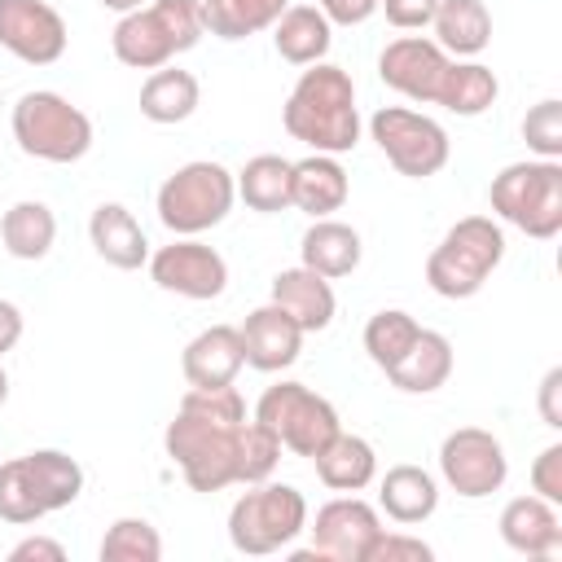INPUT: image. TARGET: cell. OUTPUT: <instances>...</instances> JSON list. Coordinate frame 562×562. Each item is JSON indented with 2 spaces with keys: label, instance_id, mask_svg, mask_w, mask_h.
I'll list each match as a JSON object with an SVG mask.
<instances>
[{
  "label": "cell",
  "instance_id": "obj_1",
  "mask_svg": "<svg viewBox=\"0 0 562 562\" xmlns=\"http://www.w3.org/2000/svg\"><path fill=\"white\" fill-rule=\"evenodd\" d=\"M246 422L237 386H189L180 395L176 417L162 430V448L193 492H224L237 483V439Z\"/></svg>",
  "mask_w": 562,
  "mask_h": 562
},
{
  "label": "cell",
  "instance_id": "obj_2",
  "mask_svg": "<svg viewBox=\"0 0 562 562\" xmlns=\"http://www.w3.org/2000/svg\"><path fill=\"white\" fill-rule=\"evenodd\" d=\"M281 123L294 140H303L312 154H351L360 145V110H356V83L334 61H312L294 79Z\"/></svg>",
  "mask_w": 562,
  "mask_h": 562
},
{
  "label": "cell",
  "instance_id": "obj_3",
  "mask_svg": "<svg viewBox=\"0 0 562 562\" xmlns=\"http://www.w3.org/2000/svg\"><path fill=\"white\" fill-rule=\"evenodd\" d=\"M206 35L202 4L198 0H145L132 13H119L110 31V48L132 70H158L171 66L180 53L198 48Z\"/></svg>",
  "mask_w": 562,
  "mask_h": 562
},
{
  "label": "cell",
  "instance_id": "obj_4",
  "mask_svg": "<svg viewBox=\"0 0 562 562\" xmlns=\"http://www.w3.org/2000/svg\"><path fill=\"white\" fill-rule=\"evenodd\" d=\"M492 215L514 224L536 241L562 233V158H522L492 176L487 184Z\"/></svg>",
  "mask_w": 562,
  "mask_h": 562
},
{
  "label": "cell",
  "instance_id": "obj_5",
  "mask_svg": "<svg viewBox=\"0 0 562 562\" xmlns=\"http://www.w3.org/2000/svg\"><path fill=\"white\" fill-rule=\"evenodd\" d=\"M505 259V228L492 215L457 220L426 255V285L439 299H474Z\"/></svg>",
  "mask_w": 562,
  "mask_h": 562
},
{
  "label": "cell",
  "instance_id": "obj_6",
  "mask_svg": "<svg viewBox=\"0 0 562 562\" xmlns=\"http://www.w3.org/2000/svg\"><path fill=\"white\" fill-rule=\"evenodd\" d=\"M237 202V180L224 162L211 158H193L184 167H176L154 198V211L162 220V228H171L176 237H202L206 228L224 224L228 211Z\"/></svg>",
  "mask_w": 562,
  "mask_h": 562
},
{
  "label": "cell",
  "instance_id": "obj_7",
  "mask_svg": "<svg viewBox=\"0 0 562 562\" xmlns=\"http://www.w3.org/2000/svg\"><path fill=\"white\" fill-rule=\"evenodd\" d=\"M307 531V501L294 483H246V492L228 509V540L246 558H268L290 549Z\"/></svg>",
  "mask_w": 562,
  "mask_h": 562
},
{
  "label": "cell",
  "instance_id": "obj_8",
  "mask_svg": "<svg viewBox=\"0 0 562 562\" xmlns=\"http://www.w3.org/2000/svg\"><path fill=\"white\" fill-rule=\"evenodd\" d=\"M13 140L26 158H40V162H79L88 149H92V119L70 105V97L53 92V88H35V92H22L13 114Z\"/></svg>",
  "mask_w": 562,
  "mask_h": 562
},
{
  "label": "cell",
  "instance_id": "obj_9",
  "mask_svg": "<svg viewBox=\"0 0 562 562\" xmlns=\"http://www.w3.org/2000/svg\"><path fill=\"white\" fill-rule=\"evenodd\" d=\"M369 136L378 140L382 158L400 176H408V180H430L452 158V140H448L443 123L430 119V114H422V110H408V105H382V110H373Z\"/></svg>",
  "mask_w": 562,
  "mask_h": 562
},
{
  "label": "cell",
  "instance_id": "obj_10",
  "mask_svg": "<svg viewBox=\"0 0 562 562\" xmlns=\"http://www.w3.org/2000/svg\"><path fill=\"white\" fill-rule=\"evenodd\" d=\"M255 422L268 426L294 457H316L342 430L338 408L303 382H272L255 404Z\"/></svg>",
  "mask_w": 562,
  "mask_h": 562
},
{
  "label": "cell",
  "instance_id": "obj_11",
  "mask_svg": "<svg viewBox=\"0 0 562 562\" xmlns=\"http://www.w3.org/2000/svg\"><path fill=\"white\" fill-rule=\"evenodd\" d=\"M439 479L465 501H483V496L501 492L505 479H509L505 443L483 426L448 430L443 443H439Z\"/></svg>",
  "mask_w": 562,
  "mask_h": 562
},
{
  "label": "cell",
  "instance_id": "obj_12",
  "mask_svg": "<svg viewBox=\"0 0 562 562\" xmlns=\"http://www.w3.org/2000/svg\"><path fill=\"white\" fill-rule=\"evenodd\" d=\"M307 531H312V549L290 553L294 562H364L373 536L382 531V514L378 505L351 492V496L325 501Z\"/></svg>",
  "mask_w": 562,
  "mask_h": 562
},
{
  "label": "cell",
  "instance_id": "obj_13",
  "mask_svg": "<svg viewBox=\"0 0 562 562\" xmlns=\"http://www.w3.org/2000/svg\"><path fill=\"white\" fill-rule=\"evenodd\" d=\"M149 277L158 290L167 294H180V299H193V303H206V299H220L228 290V263L215 246L198 241V237H176L171 246H158L149 255Z\"/></svg>",
  "mask_w": 562,
  "mask_h": 562
},
{
  "label": "cell",
  "instance_id": "obj_14",
  "mask_svg": "<svg viewBox=\"0 0 562 562\" xmlns=\"http://www.w3.org/2000/svg\"><path fill=\"white\" fill-rule=\"evenodd\" d=\"M66 18L48 0H0V48L26 66H53L66 53Z\"/></svg>",
  "mask_w": 562,
  "mask_h": 562
},
{
  "label": "cell",
  "instance_id": "obj_15",
  "mask_svg": "<svg viewBox=\"0 0 562 562\" xmlns=\"http://www.w3.org/2000/svg\"><path fill=\"white\" fill-rule=\"evenodd\" d=\"M448 61L452 57L435 40H426V35H400V40H391L378 53V79L391 92H400V97H408L417 105H435Z\"/></svg>",
  "mask_w": 562,
  "mask_h": 562
},
{
  "label": "cell",
  "instance_id": "obj_16",
  "mask_svg": "<svg viewBox=\"0 0 562 562\" xmlns=\"http://www.w3.org/2000/svg\"><path fill=\"white\" fill-rule=\"evenodd\" d=\"M237 334H241V356H246V364L250 369H259V373H281V369H290L294 360H299V351H303V329H299V321L285 312V307H277L272 299L268 303H259L241 325H237Z\"/></svg>",
  "mask_w": 562,
  "mask_h": 562
},
{
  "label": "cell",
  "instance_id": "obj_17",
  "mask_svg": "<svg viewBox=\"0 0 562 562\" xmlns=\"http://www.w3.org/2000/svg\"><path fill=\"white\" fill-rule=\"evenodd\" d=\"M501 540L514 549V553H522V558H536V562H544V558H553L558 549H562V518H558V505L553 501H544V496H536V492H527V496H514L505 509H501Z\"/></svg>",
  "mask_w": 562,
  "mask_h": 562
},
{
  "label": "cell",
  "instance_id": "obj_18",
  "mask_svg": "<svg viewBox=\"0 0 562 562\" xmlns=\"http://www.w3.org/2000/svg\"><path fill=\"white\" fill-rule=\"evenodd\" d=\"M241 369H246V356H241L237 325H211L184 342L180 373L189 386H233Z\"/></svg>",
  "mask_w": 562,
  "mask_h": 562
},
{
  "label": "cell",
  "instance_id": "obj_19",
  "mask_svg": "<svg viewBox=\"0 0 562 562\" xmlns=\"http://www.w3.org/2000/svg\"><path fill=\"white\" fill-rule=\"evenodd\" d=\"M88 241L119 272H136L140 263H149V237L123 202H101L88 215Z\"/></svg>",
  "mask_w": 562,
  "mask_h": 562
},
{
  "label": "cell",
  "instance_id": "obj_20",
  "mask_svg": "<svg viewBox=\"0 0 562 562\" xmlns=\"http://www.w3.org/2000/svg\"><path fill=\"white\" fill-rule=\"evenodd\" d=\"M272 303L285 307L303 334H321L334 325V312H338V299H334V285L329 277L312 272V268H281L272 277Z\"/></svg>",
  "mask_w": 562,
  "mask_h": 562
},
{
  "label": "cell",
  "instance_id": "obj_21",
  "mask_svg": "<svg viewBox=\"0 0 562 562\" xmlns=\"http://www.w3.org/2000/svg\"><path fill=\"white\" fill-rule=\"evenodd\" d=\"M378 509L400 527H417L439 509V479L413 461L391 465L378 479Z\"/></svg>",
  "mask_w": 562,
  "mask_h": 562
},
{
  "label": "cell",
  "instance_id": "obj_22",
  "mask_svg": "<svg viewBox=\"0 0 562 562\" xmlns=\"http://www.w3.org/2000/svg\"><path fill=\"white\" fill-rule=\"evenodd\" d=\"M347 193H351V180L334 154H307L294 162V180H290V206L294 211L325 220V215L342 211Z\"/></svg>",
  "mask_w": 562,
  "mask_h": 562
},
{
  "label": "cell",
  "instance_id": "obj_23",
  "mask_svg": "<svg viewBox=\"0 0 562 562\" xmlns=\"http://www.w3.org/2000/svg\"><path fill=\"white\" fill-rule=\"evenodd\" d=\"M360 259H364L360 233L351 224H342V220H329V215L325 220H312V228L299 241V263L312 268V272H321V277H329V281L351 277L360 268Z\"/></svg>",
  "mask_w": 562,
  "mask_h": 562
},
{
  "label": "cell",
  "instance_id": "obj_24",
  "mask_svg": "<svg viewBox=\"0 0 562 562\" xmlns=\"http://www.w3.org/2000/svg\"><path fill=\"white\" fill-rule=\"evenodd\" d=\"M430 31L448 57H479L492 44V13L483 0H439Z\"/></svg>",
  "mask_w": 562,
  "mask_h": 562
},
{
  "label": "cell",
  "instance_id": "obj_25",
  "mask_svg": "<svg viewBox=\"0 0 562 562\" xmlns=\"http://www.w3.org/2000/svg\"><path fill=\"white\" fill-rule=\"evenodd\" d=\"M272 44H277L281 61L312 66V61H325V53L334 44V26H329V18L316 4H290L272 22Z\"/></svg>",
  "mask_w": 562,
  "mask_h": 562
},
{
  "label": "cell",
  "instance_id": "obj_26",
  "mask_svg": "<svg viewBox=\"0 0 562 562\" xmlns=\"http://www.w3.org/2000/svg\"><path fill=\"white\" fill-rule=\"evenodd\" d=\"M312 461H316V479L329 492H360V487H369L378 479V452H373V443L360 439V435H347V430H338Z\"/></svg>",
  "mask_w": 562,
  "mask_h": 562
},
{
  "label": "cell",
  "instance_id": "obj_27",
  "mask_svg": "<svg viewBox=\"0 0 562 562\" xmlns=\"http://www.w3.org/2000/svg\"><path fill=\"white\" fill-rule=\"evenodd\" d=\"M391 386L408 391V395H430L452 378V342L439 329H422L413 338V347L404 351V360L395 369H386Z\"/></svg>",
  "mask_w": 562,
  "mask_h": 562
},
{
  "label": "cell",
  "instance_id": "obj_28",
  "mask_svg": "<svg viewBox=\"0 0 562 562\" xmlns=\"http://www.w3.org/2000/svg\"><path fill=\"white\" fill-rule=\"evenodd\" d=\"M496 97H501V83H496L492 66H483L474 57H452L448 70H443L435 105H443L457 119H479L483 110L496 105Z\"/></svg>",
  "mask_w": 562,
  "mask_h": 562
},
{
  "label": "cell",
  "instance_id": "obj_29",
  "mask_svg": "<svg viewBox=\"0 0 562 562\" xmlns=\"http://www.w3.org/2000/svg\"><path fill=\"white\" fill-rule=\"evenodd\" d=\"M0 241H4V250H9L13 259H22V263L44 259V255L53 250V241H57V215H53V206L40 202V198L13 202V206L0 215Z\"/></svg>",
  "mask_w": 562,
  "mask_h": 562
},
{
  "label": "cell",
  "instance_id": "obj_30",
  "mask_svg": "<svg viewBox=\"0 0 562 562\" xmlns=\"http://www.w3.org/2000/svg\"><path fill=\"white\" fill-rule=\"evenodd\" d=\"M202 101V88H198V75L180 70V66H158L149 70V79L140 83V114L158 127H171V123H184Z\"/></svg>",
  "mask_w": 562,
  "mask_h": 562
},
{
  "label": "cell",
  "instance_id": "obj_31",
  "mask_svg": "<svg viewBox=\"0 0 562 562\" xmlns=\"http://www.w3.org/2000/svg\"><path fill=\"white\" fill-rule=\"evenodd\" d=\"M22 465L31 474V487L40 496L44 514H57V509H66V505L79 501V492H83V465L70 452H61V448H35V452L22 457Z\"/></svg>",
  "mask_w": 562,
  "mask_h": 562
},
{
  "label": "cell",
  "instance_id": "obj_32",
  "mask_svg": "<svg viewBox=\"0 0 562 562\" xmlns=\"http://www.w3.org/2000/svg\"><path fill=\"white\" fill-rule=\"evenodd\" d=\"M237 180V198L259 211V215H277L290 211V180H294V162L281 154H255L246 158V167L233 176Z\"/></svg>",
  "mask_w": 562,
  "mask_h": 562
},
{
  "label": "cell",
  "instance_id": "obj_33",
  "mask_svg": "<svg viewBox=\"0 0 562 562\" xmlns=\"http://www.w3.org/2000/svg\"><path fill=\"white\" fill-rule=\"evenodd\" d=\"M198 4H202V26L228 44L272 31V22L290 9V0H198Z\"/></svg>",
  "mask_w": 562,
  "mask_h": 562
},
{
  "label": "cell",
  "instance_id": "obj_34",
  "mask_svg": "<svg viewBox=\"0 0 562 562\" xmlns=\"http://www.w3.org/2000/svg\"><path fill=\"white\" fill-rule=\"evenodd\" d=\"M417 334H422L417 316H408L404 307H382V312H373L369 325H364V351H369V360L386 373V369H395V364L404 360V351L413 347Z\"/></svg>",
  "mask_w": 562,
  "mask_h": 562
},
{
  "label": "cell",
  "instance_id": "obj_35",
  "mask_svg": "<svg viewBox=\"0 0 562 562\" xmlns=\"http://www.w3.org/2000/svg\"><path fill=\"white\" fill-rule=\"evenodd\" d=\"M101 562H158L162 558V536L149 518H114L101 536Z\"/></svg>",
  "mask_w": 562,
  "mask_h": 562
},
{
  "label": "cell",
  "instance_id": "obj_36",
  "mask_svg": "<svg viewBox=\"0 0 562 562\" xmlns=\"http://www.w3.org/2000/svg\"><path fill=\"white\" fill-rule=\"evenodd\" d=\"M277 461H281V439L250 417L241 426V439H237V483H263V479H272Z\"/></svg>",
  "mask_w": 562,
  "mask_h": 562
},
{
  "label": "cell",
  "instance_id": "obj_37",
  "mask_svg": "<svg viewBox=\"0 0 562 562\" xmlns=\"http://www.w3.org/2000/svg\"><path fill=\"white\" fill-rule=\"evenodd\" d=\"M0 518L13 522V527H31V522L44 518V505H40V496L31 487V474H26L22 457L0 465Z\"/></svg>",
  "mask_w": 562,
  "mask_h": 562
},
{
  "label": "cell",
  "instance_id": "obj_38",
  "mask_svg": "<svg viewBox=\"0 0 562 562\" xmlns=\"http://www.w3.org/2000/svg\"><path fill=\"white\" fill-rule=\"evenodd\" d=\"M522 140L536 158H562V101L544 97L522 114Z\"/></svg>",
  "mask_w": 562,
  "mask_h": 562
},
{
  "label": "cell",
  "instance_id": "obj_39",
  "mask_svg": "<svg viewBox=\"0 0 562 562\" xmlns=\"http://www.w3.org/2000/svg\"><path fill=\"white\" fill-rule=\"evenodd\" d=\"M430 558H435V549L426 540H417L408 531H386V527L373 536V544L364 553V562H430Z\"/></svg>",
  "mask_w": 562,
  "mask_h": 562
},
{
  "label": "cell",
  "instance_id": "obj_40",
  "mask_svg": "<svg viewBox=\"0 0 562 562\" xmlns=\"http://www.w3.org/2000/svg\"><path fill=\"white\" fill-rule=\"evenodd\" d=\"M531 492L562 505V443L540 448V457L531 461Z\"/></svg>",
  "mask_w": 562,
  "mask_h": 562
},
{
  "label": "cell",
  "instance_id": "obj_41",
  "mask_svg": "<svg viewBox=\"0 0 562 562\" xmlns=\"http://www.w3.org/2000/svg\"><path fill=\"white\" fill-rule=\"evenodd\" d=\"M378 9L386 13V22L395 31H426L439 0H378Z\"/></svg>",
  "mask_w": 562,
  "mask_h": 562
},
{
  "label": "cell",
  "instance_id": "obj_42",
  "mask_svg": "<svg viewBox=\"0 0 562 562\" xmlns=\"http://www.w3.org/2000/svg\"><path fill=\"white\" fill-rule=\"evenodd\" d=\"M316 9L329 18V26H364L378 13V0H316Z\"/></svg>",
  "mask_w": 562,
  "mask_h": 562
},
{
  "label": "cell",
  "instance_id": "obj_43",
  "mask_svg": "<svg viewBox=\"0 0 562 562\" xmlns=\"http://www.w3.org/2000/svg\"><path fill=\"white\" fill-rule=\"evenodd\" d=\"M540 417L549 430H562V364H553L544 378H540Z\"/></svg>",
  "mask_w": 562,
  "mask_h": 562
},
{
  "label": "cell",
  "instance_id": "obj_44",
  "mask_svg": "<svg viewBox=\"0 0 562 562\" xmlns=\"http://www.w3.org/2000/svg\"><path fill=\"white\" fill-rule=\"evenodd\" d=\"M9 562H66V549L61 540H48V536H26L9 549Z\"/></svg>",
  "mask_w": 562,
  "mask_h": 562
},
{
  "label": "cell",
  "instance_id": "obj_45",
  "mask_svg": "<svg viewBox=\"0 0 562 562\" xmlns=\"http://www.w3.org/2000/svg\"><path fill=\"white\" fill-rule=\"evenodd\" d=\"M18 342H22V307L9 303V299H0V360H4V351H13Z\"/></svg>",
  "mask_w": 562,
  "mask_h": 562
},
{
  "label": "cell",
  "instance_id": "obj_46",
  "mask_svg": "<svg viewBox=\"0 0 562 562\" xmlns=\"http://www.w3.org/2000/svg\"><path fill=\"white\" fill-rule=\"evenodd\" d=\"M105 9H114V13H132V9H140L145 0H101Z\"/></svg>",
  "mask_w": 562,
  "mask_h": 562
},
{
  "label": "cell",
  "instance_id": "obj_47",
  "mask_svg": "<svg viewBox=\"0 0 562 562\" xmlns=\"http://www.w3.org/2000/svg\"><path fill=\"white\" fill-rule=\"evenodd\" d=\"M4 400H9V373H4V364H0V408H4Z\"/></svg>",
  "mask_w": 562,
  "mask_h": 562
},
{
  "label": "cell",
  "instance_id": "obj_48",
  "mask_svg": "<svg viewBox=\"0 0 562 562\" xmlns=\"http://www.w3.org/2000/svg\"><path fill=\"white\" fill-rule=\"evenodd\" d=\"M0 105H4V97H0Z\"/></svg>",
  "mask_w": 562,
  "mask_h": 562
}]
</instances>
